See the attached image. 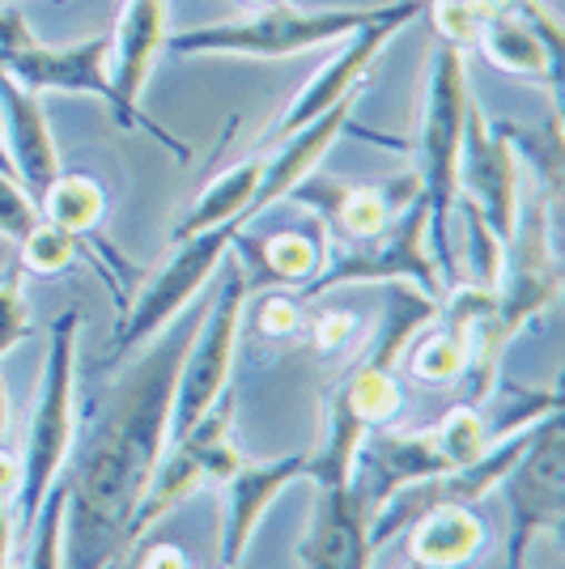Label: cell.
<instances>
[{
    "instance_id": "obj_20",
    "label": "cell",
    "mask_w": 565,
    "mask_h": 569,
    "mask_svg": "<svg viewBox=\"0 0 565 569\" xmlns=\"http://www.w3.org/2000/svg\"><path fill=\"white\" fill-rule=\"evenodd\" d=\"M489 548V527L472 506H434L408 531V566L464 569Z\"/></svg>"
},
{
    "instance_id": "obj_23",
    "label": "cell",
    "mask_w": 565,
    "mask_h": 569,
    "mask_svg": "<svg viewBox=\"0 0 565 569\" xmlns=\"http://www.w3.org/2000/svg\"><path fill=\"white\" fill-rule=\"evenodd\" d=\"M39 217L69 230L77 242L98 238L102 217H107V191L98 188L90 174H60L43 196H39Z\"/></svg>"
},
{
    "instance_id": "obj_19",
    "label": "cell",
    "mask_w": 565,
    "mask_h": 569,
    "mask_svg": "<svg viewBox=\"0 0 565 569\" xmlns=\"http://www.w3.org/2000/svg\"><path fill=\"white\" fill-rule=\"evenodd\" d=\"M0 111H4V149H9V162L13 174L34 200L65 174L60 170V149L51 137L48 111L39 94L22 90L13 77H0Z\"/></svg>"
},
{
    "instance_id": "obj_35",
    "label": "cell",
    "mask_w": 565,
    "mask_h": 569,
    "mask_svg": "<svg viewBox=\"0 0 565 569\" xmlns=\"http://www.w3.org/2000/svg\"><path fill=\"white\" fill-rule=\"evenodd\" d=\"M18 485H22V459L9 447H0V498L9 501V506L18 498Z\"/></svg>"
},
{
    "instance_id": "obj_4",
    "label": "cell",
    "mask_w": 565,
    "mask_h": 569,
    "mask_svg": "<svg viewBox=\"0 0 565 569\" xmlns=\"http://www.w3.org/2000/svg\"><path fill=\"white\" fill-rule=\"evenodd\" d=\"M387 4L370 9H324L307 13L294 9L289 0H272L256 13L238 18V22L200 26L170 34L166 48L175 56H242V60H285V56H303L315 48H331L357 34L361 26H370Z\"/></svg>"
},
{
    "instance_id": "obj_3",
    "label": "cell",
    "mask_w": 565,
    "mask_h": 569,
    "mask_svg": "<svg viewBox=\"0 0 565 569\" xmlns=\"http://www.w3.org/2000/svg\"><path fill=\"white\" fill-rule=\"evenodd\" d=\"M77 336H81V310L69 307L51 323L39 396H34V412H30L22 485L13 498V545L30 540L34 519H39L51 485L60 480L65 459L77 442Z\"/></svg>"
},
{
    "instance_id": "obj_1",
    "label": "cell",
    "mask_w": 565,
    "mask_h": 569,
    "mask_svg": "<svg viewBox=\"0 0 565 569\" xmlns=\"http://www.w3.org/2000/svg\"><path fill=\"white\" fill-rule=\"evenodd\" d=\"M196 319L188 310L123 370L116 396L65 459L60 569H119L137 548L132 519L170 433V400Z\"/></svg>"
},
{
    "instance_id": "obj_31",
    "label": "cell",
    "mask_w": 565,
    "mask_h": 569,
    "mask_svg": "<svg viewBox=\"0 0 565 569\" xmlns=\"http://www.w3.org/2000/svg\"><path fill=\"white\" fill-rule=\"evenodd\" d=\"M303 328V298L294 293H268L256 307V332L268 340H285Z\"/></svg>"
},
{
    "instance_id": "obj_9",
    "label": "cell",
    "mask_w": 565,
    "mask_h": 569,
    "mask_svg": "<svg viewBox=\"0 0 565 569\" xmlns=\"http://www.w3.org/2000/svg\"><path fill=\"white\" fill-rule=\"evenodd\" d=\"M497 332L511 345L532 319L557 302L562 293V263H557V242H553V204L541 191H523L515 234L506 242V260L497 277Z\"/></svg>"
},
{
    "instance_id": "obj_14",
    "label": "cell",
    "mask_w": 565,
    "mask_h": 569,
    "mask_svg": "<svg viewBox=\"0 0 565 569\" xmlns=\"http://www.w3.org/2000/svg\"><path fill=\"white\" fill-rule=\"evenodd\" d=\"M476 48L497 72L541 81L553 90V98L562 94V26L548 4L541 9H485Z\"/></svg>"
},
{
    "instance_id": "obj_36",
    "label": "cell",
    "mask_w": 565,
    "mask_h": 569,
    "mask_svg": "<svg viewBox=\"0 0 565 569\" xmlns=\"http://www.w3.org/2000/svg\"><path fill=\"white\" fill-rule=\"evenodd\" d=\"M13 506L0 498V569H9L13 561Z\"/></svg>"
},
{
    "instance_id": "obj_28",
    "label": "cell",
    "mask_w": 565,
    "mask_h": 569,
    "mask_svg": "<svg viewBox=\"0 0 565 569\" xmlns=\"http://www.w3.org/2000/svg\"><path fill=\"white\" fill-rule=\"evenodd\" d=\"M22 263L13 260L0 272V357L13 353L30 336V302L22 293Z\"/></svg>"
},
{
    "instance_id": "obj_37",
    "label": "cell",
    "mask_w": 565,
    "mask_h": 569,
    "mask_svg": "<svg viewBox=\"0 0 565 569\" xmlns=\"http://www.w3.org/2000/svg\"><path fill=\"white\" fill-rule=\"evenodd\" d=\"M4 433H9V387L0 379V447H4Z\"/></svg>"
},
{
    "instance_id": "obj_39",
    "label": "cell",
    "mask_w": 565,
    "mask_h": 569,
    "mask_svg": "<svg viewBox=\"0 0 565 569\" xmlns=\"http://www.w3.org/2000/svg\"><path fill=\"white\" fill-rule=\"evenodd\" d=\"M217 569H230V566H217Z\"/></svg>"
},
{
    "instance_id": "obj_12",
    "label": "cell",
    "mask_w": 565,
    "mask_h": 569,
    "mask_svg": "<svg viewBox=\"0 0 565 569\" xmlns=\"http://www.w3.org/2000/svg\"><path fill=\"white\" fill-rule=\"evenodd\" d=\"M422 13H425V0H396V4H387L370 26H361L357 34H349L328 64L315 69V77L298 90V98H289V107L272 119V128L264 132V144L272 149V144L285 141L289 132H298L303 123H310V119H319L324 111H331L340 98L354 94L357 86H361V77H366L370 64L378 60V51L387 48L404 26L417 22Z\"/></svg>"
},
{
    "instance_id": "obj_26",
    "label": "cell",
    "mask_w": 565,
    "mask_h": 569,
    "mask_svg": "<svg viewBox=\"0 0 565 569\" xmlns=\"http://www.w3.org/2000/svg\"><path fill=\"white\" fill-rule=\"evenodd\" d=\"M77 238L69 230H60V226H51V221H34L30 226V234L18 242V263H22V272L30 277H60V272H69L72 260H77Z\"/></svg>"
},
{
    "instance_id": "obj_29",
    "label": "cell",
    "mask_w": 565,
    "mask_h": 569,
    "mask_svg": "<svg viewBox=\"0 0 565 569\" xmlns=\"http://www.w3.org/2000/svg\"><path fill=\"white\" fill-rule=\"evenodd\" d=\"M429 9V22L438 30V43L447 48L468 51L476 48V34H480V9L472 0H425Z\"/></svg>"
},
{
    "instance_id": "obj_18",
    "label": "cell",
    "mask_w": 565,
    "mask_h": 569,
    "mask_svg": "<svg viewBox=\"0 0 565 569\" xmlns=\"http://www.w3.org/2000/svg\"><path fill=\"white\" fill-rule=\"evenodd\" d=\"M107 39H111L107 77H111L116 94L132 111H141L149 72L170 43V0H123L116 34H107Z\"/></svg>"
},
{
    "instance_id": "obj_5",
    "label": "cell",
    "mask_w": 565,
    "mask_h": 569,
    "mask_svg": "<svg viewBox=\"0 0 565 569\" xmlns=\"http://www.w3.org/2000/svg\"><path fill=\"white\" fill-rule=\"evenodd\" d=\"M345 284H413L443 307L447 281L429 251V209L422 196L391 217V226L375 238L336 242V256L324 260V268L298 289V298H319Z\"/></svg>"
},
{
    "instance_id": "obj_27",
    "label": "cell",
    "mask_w": 565,
    "mask_h": 569,
    "mask_svg": "<svg viewBox=\"0 0 565 569\" xmlns=\"http://www.w3.org/2000/svg\"><path fill=\"white\" fill-rule=\"evenodd\" d=\"M60 527H65V485H51L34 531L26 540V569H60Z\"/></svg>"
},
{
    "instance_id": "obj_13",
    "label": "cell",
    "mask_w": 565,
    "mask_h": 569,
    "mask_svg": "<svg viewBox=\"0 0 565 569\" xmlns=\"http://www.w3.org/2000/svg\"><path fill=\"white\" fill-rule=\"evenodd\" d=\"M455 200L472 204L502 242H511L518 204H523V167L502 123H489V116L476 107V98H472L459 170H455Z\"/></svg>"
},
{
    "instance_id": "obj_21",
    "label": "cell",
    "mask_w": 565,
    "mask_h": 569,
    "mask_svg": "<svg viewBox=\"0 0 565 569\" xmlns=\"http://www.w3.org/2000/svg\"><path fill=\"white\" fill-rule=\"evenodd\" d=\"M259 174H264V158L251 153V158H242L235 167L217 170L205 191L191 200V209L184 213V221L175 226V242H184V238H196L212 230V226H226V221H238L242 230L251 226V217H247V204H251V196L259 188Z\"/></svg>"
},
{
    "instance_id": "obj_15",
    "label": "cell",
    "mask_w": 565,
    "mask_h": 569,
    "mask_svg": "<svg viewBox=\"0 0 565 569\" xmlns=\"http://www.w3.org/2000/svg\"><path fill=\"white\" fill-rule=\"evenodd\" d=\"M294 480H307V451L281 455V459H268V463L242 459L235 472L217 485L221 489L217 566H242V557H247V548L259 531V519L272 510V501L281 498Z\"/></svg>"
},
{
    "instance_id": "obj_2",
    "label": "cell",
    "mask_w": 565,
    "mask_h": 569,
    "mask_svg": "<svg viewBox=\"0 0 565 569\" xmlns=\"http://www.w3.org/2000/svg\"><path fill=\"white\" fill-rule=\"evenodd\" d=\"M472 111L468 51L438 43L425 64L422 119H417V188L429 209V251L438 260L443 281H459V256L450 242V213H455V170L464 149V128Z\"/></svg>"
},
{
    "instance_id": "obj_32",
    "label": "cell",
    "mask_w": 565,
    "mask_h": 569,
    "mask_svg": "<svg viewBox=\"0 0 565 569\" xmlns=\"http://www.w3.org/2000/svg\"><path fill=\"white\" fill-rule=\"evenodd\" d=\"M357 332V315L349 310H324L319 319H315V328H310V345H315V353H336V349H345Z\"/></svg>"
},
{
    "instance_id": "obj_7",
    "label": "cell",
    "mask_w": 565,
    "mask_h": 569,
    "mask_svg": "<svg viewBox=\"0 0 565 569\" xmlns=\"http://www.w3.org/2000/svg\"><path fill=\"white\" fill-rule=\"evenodd\" d=\"M242 234L238 221H226V226H212L205 234L184 238L175 242V256L141 284V293L119 310V323L111 332V353L107 361L116 366L128 353L145 349L158 332H166L184 310L191 307V298L212 281V272L230 260L235 251V238Z\"/></svg>"
},
{
    "instance_id": "obj_40",
    "label": "cell",
    "mask_w": 565,
    "mask_h": 569,
    "mask_svg": "<svg viewBox=\"0 0 565 569\" xmlns=\"http://www.w3.org/2000/svg\"><path fill=\"white\" fill-rule=\"evenodd\" d=\"M408 569H417V566H408Z\"/></svg>"
},
{
    "instance_id": "obj_8",
    "label": "cell",
    "mask_w": 565,
    "mask_h": 569,
    "mask_svg": "<svg viewBox=\"0 0 565 569\" xmlns=\"http://www.w3.org/2000/svg\"><path fill=\"white\" fill-rule=\"evenodd\" d=\"M230 429H235V396L226 391L188 433L166 442L162 459L153 468V480H149L141 506H137V519H132V540L137 545L149 536V527L162 522L175 506L196 498L205 485H221L242 463Z\"/></svg>"
},
{
    "instance_id": "obj_11",
    "label": "cell",
    "mask_w": 565,
    "mask_h": 569,
    "mask_svg": "<svg viewBox=\"0 0 565 569\" xmlns=\"http://www.w3.org/2000/svg\"><path fill=\"white\" fill-rule=\"evenodd\" d=\"M565 447H562V412L544 417L532 447L523 451L511 476L502 480L511 506V540H506V569H527V545L541 531L565 527Z\"/></svg>"
},
{
    "instance_id": "obj_24",
    "label": "cell",
    "mask_w": 565,
    "mask_h": 569,
    "mask_svg": "<svg viewBox=\"0 0 565 569\" xmlns=\"http://www.w3.org/2000/svg\"><path fill=\"white\" fill-rule=\"evenodd\" d=\"M404 375L417 382V387H429V391H443V387H455L464 379V345L443 328V323H429L425 332H417L404 349Z\"/></svg>"
},
{
    "instance_id": "obj_17",
    "label": "cell",
    "mask_w": 565,
    "mask_h": 569,
    "mask_svg": "<svg viewBox=\"0 0 565 569\" xmlns=\"http://www.w3.org/2000/svg\"><path fill=\"white\" fill-rule=\"evenodd\" d=\"M303 569H375L370 545V510L357 493V485L319 489L315 519L298 540Z\"/></svg>"
},
{
    "instance_id": "obj_6",
    "label": "cell",
    "mask_w": 565,
    "mask_h": 569,
    "mask_svg": "<svg viewBox=\"0 0 565 569\" xmlns=\"http://www.w3.org/2000/svg\"><path fill=\"white\" fill-rule=\"evenodd\" d=\"M247 298H251V272L242 268V260H230L226 263V277H221L217 293H212L209 310H205V319H196L188 353L179 361L166 442L188 433L212 403L230 391V370H235L238 328H242Z\"/></svg>"
},
{
    "instance_id": "obj_16",
    "label": "cell",
    "mask_w": 565,
    "mask_h": 569,
    "mask_svg": "<svg viewBox=\"0 0 565 569\" xmlns=\"http://www.w3.org/2000/svg\"><path fill=\"white\" fill-rule=\"evenodd\" d=\"M289 196L319 213L324 234H336L340 242H361V238H375L378 230H387L391 217L408 209L422 196V188H417V179H408L404 191H396L378 188V183H340L328 174H307Z\"/></svg>"
},
{
    "instance_id": "obj_34",
    "label": "cell",
    "mask_w": 565,
    "mask_h": 569,
    "mask_svg": "<svg viewBox=\"0 0 565 569\" xmlns=\"http://www.w3.org/2000/svg\"><path fill=\"white\" fill-rule=\"evenodd\" d=\"M132 569H188V557H184V548L175 545H149Z\"/></svg>"
},
{
    "instance_id": "obj_30",
    "label": "cell",
    "mask_w": 565,
    "mask_h": 569,
    "mask_svg": "<svg viewBox=\"0 0 565 569\" xmlns=\"http://www.w3.org/2000/svg\"><path fill=\"white\" fill-rule=\"evenodd\" d=\"M34 221H39V200H34L9 170H0V238L18 247V242L30 234Z\"/></svg>"
},
{
    "instance_id": "obj_22",
    "label": "cell",
    "mask_w": 565,
    "mask_h": 569,
    "mask_svg": "<svg viewBox=\"0 0 565 569\" xmlns=\"http://www.w3.org/2000/svg\"><path fill=\"white\" fill-rule=\"evenodd\" d=\"M235 247H242L251 263H256V277L251 284H303L324 268L328 260V251L315 242V238L298 234V230H277V234L268 238H235Z\"/></svg>"
},
{
    "instance_id": "obj_38",
    "label": "cell",
    "mask_w": 565,
    "mask_h": 569,
    "mask_svg": "<svg viewBox=\"0 0 565 569\" xmlns=\"http://www.w3.org/2000/svg\"><path fill=\"white\" fill-rule=\"evenodd\" d=\"M242 4H251V9H264V4H272V0H242Z\"/></svg>"
},
{
    "instance_id": "obj_33",
    "label": "cell",
    "mask_w": 565,
    "mask_h": 569,
    "mask_svg": "<svg viewBox=\"0 0 565 569\" xmlns=\"http://www.w3.org/2000/svg\"><path fill=\"white\" fill-rule=\"evenodd\" d=\"M30 43H39V34L30 30V22L22 18V9L0 4V77H4V60H9L13 51L30 48Z\"/></svg>"
},
{
    "instance_id": "obj_10",
    "label": "cell",
    "mask_w": 565,
    "mask_h": 569,
    "mask_svg": "<svg viewBox=\"0 0 565 569\" xmlns=\"http://www.w3.org/2000/svg\"><path fill=\"white\" fill-rule=\"evenodd\" d=\"M107 56H111V39H81V43H72V48H48V43L39 39V43L13 51V56L4 60V77H13L30 94L60 90V94L98 98V102L111 107V116H116L119 128H128V132L141 128V132H149L158 144H166L175 158H188V144H179L158 119H149L145 111H132V107L116 94V86H111V77H107Z\"/></svg>"
},
{
    "instance_id": "obj_25",
    "label": "cell",
    "mask_w": 565,
    "mask_h": 569,
    "mask_svg": "<svg viewBox=\"0 0 565 569\" xmlns=\"http://www.w3.org/2000/svg\"><path fill=\"white\" fill-rule=\"evenodd\" d=\"M502 132L511 137L515 149H523L527 158H532V167H536V183L532 188L541 191L544 200L557 209L562 204V116L553 111V116L544 119V128H518V123H502Z\"/></svg>"
}]
</instances>
